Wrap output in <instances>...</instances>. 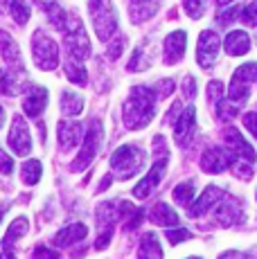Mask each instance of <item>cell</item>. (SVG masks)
I'll return each instance as SVG.
<instances>
[{
	"label": "cell",
	"instance_id": "cell-1",
	"mask_svg": "<svg viewBox=\"0 0 257 259\" xmlns=\"http://www.w3.org/2000/svg\"><path fill=\"white\" fill-rule=\"evenodd\" d=\"M156 102H158V93L149 86H136L128 93V99L124 102L122 108V119H124V126L131 131L138 128H145L147 124L154 119L156 113Z\"/></svg>",
	"mask_w": 257,
	"mask_h": 259
},
{
	"label": "cell",
	"instance_id": "cell-2",
	"mask_svg": "<svg viewBox=\"0 0 257 259\" xmlns=\"http://www.w3.org/2000/svg\"><path fill=\"white\" fill-rule=\"evenodd\" d=\"M147 153L136 144H124L111 156V169L115 171L117 178H133L138 171L145 169Z\"/></svg>",
	"mask_w": 257,
	"mask_h": 259
},
{
	"label": "cell",
	"instance_id": "cell-3",
	"mask_svg": "<svg viewBox=\"0 0 257 259\" xmlns=\"http://www.w3.org/2000/svg\"><path fill=\"white\" fill-rule=\"evenodd\" d=\"M88 14H91L93 27L97 32V38L106 43L113 34L117 32V14L113 9L111 0H91L88 3Z\"/></svg>",
	"mask_w": 257,
	"mask_h": 259
},
{
	"label": "cell",
	"instance_id": "cell-4",
	"mask_svg": "<svg viewBox=\"0 0 257 259\" xmlns=\"http://www.w3.org/2000/svg\"><path fill=\"white\" fill-rule=\"evenodd\" d=\"M66 50H68V57L75 59V61L83 63L88 57H91V38L86 34V27L83 23L79 21L77 16H70L68 18V25H66Z\"/></svg>",
	"mask_w": 257,
	"mask_h": 259
},
{
	"label": "cell",
	"instance_id": "cell-5",
	"mask_svg": "<svg viewBox=\"0 0 257 259\" xmlns=\"http://www.w3.org/2000/svg\"><path fill=\"white\" fill-rule=\"evenodd\" d=\"M102 140H104V124H102V119H93L91 126H88L86 138H83L81 151H79V156L75 158V162L70 165L72 171H81V169H86L88 165H91L93 158H95L97 151H100Z\"/></svg>",
	"mask_w": 257,
	"mask_h": 259
},
{
	"label": "cell",
	"instance_id": "cell-6",
	"mask_svg": "<svg viewBox=\"0 0 257 259\" xmlns=\"http://www.w3.org/2000/svg\"><path fill=\"white\" fill-rule=\"evenodd\" d=\"M32 54L41 70H54L59 66V48L43 29H36L32 36Z\"/></svg>",
	"mask_w": 257,
	"mask_h": 259
},
{
	"label": "cell",
	"instance_id": "cell-7",
	"mask_svg": "<svg viewBox=\"0 0 257 259\" xmlns=\"http://www.w3.org/2000/svg\"><path fill=\"white\" fill-rule=\"evenodd\" d=\"M237 160H239V158H237L228 147H210L203 156H201V169H203L205 174H221L228 167H235Z\"/></svg>",
	"mask_w": 257,
	"mask_h": 259
},
{
	"label": "cell",
	"instance_id": "cell-8",
	"mask_svg": "<svg viewBox=\"0 0 257 259\" xmlns=\"http://www.w3.org/2000/svg\"><path fill=\"white\" fill-rule=\"evenodd\" d=\"M219 50H221V38L217 36L215 29L201 32L199 46H196V61H199V66L203 68V70L215 66L217 57H219Z\"/></svg>",
	"mask_w": 257,
	"mask_h": 259
},
{
	"label": "cell",
	"instance_id": "cell-9",
	"mask_svg": "<svg viewBox=\"0 0 257 259\" xmlns=\"http://www.w3.org/2000/svg\"><path fill=\"white\" fill-rule=\"evenodd\" d=\"M239 219H241V201L235 196H228V194H226L215 205V210H212V221L221 228L235 226Z\"/></svg>",
	"mask_w": 257,
	"mask_h": 259
},
{
	"label": "cell",
	"instance_id": "cell-10",
	"mask_svg": "<svg viewBox=\"0 0 257 259\" xmlns=\"http://www.w3.org/2000/svg\"><path fill=\"white\" fill-rule=\"evenodd\" d=\"M196 136V108L187 106L174 122V140L179 147H190V142Z\"/></svg>",
	"mask_w": 257,
	"mask_h": 259
},
{
	"label": "cell",
	"instance_id": "cell-11",
	"mask_svg": "<svg viewBox=\"0 0 257 259\" xmlns=\"http://www.w3.org/2000/svg\"><path fill=\"white\" fill-rule=\"evenodd\" d=\"M9 147L16 156H27L32 151V138H29V128L23 115H14L12 119V131H9Z\"/></svg>",
	"mask_w": 257,
	"mask_h": 259
},
{
	"label": "cell",
	"instance_id": "cell-12",
	"mask_svg": "<svg viewBox=\"0 0 257 259\" xmlns=\"http://www.w3.org/2000/svg\"><path fill=\"white\" fill-rule=\"evenodd\" d=\"M224 196H226V192H224L221 187H217V185L205 187V192L201 194V196L196 198V201L192 203L190 207H187V217L196 219V217H203V214L212 212V210H215V205H217V203H219Z\"/></svg>",
	"mask_w": 257,
	"mask_h": 259
},
{
	"label": "cell",
	"instance_id": "cell-13",
	"mask_svg": "<svg viewBox=\"0 0 257 259\" xmlns=\"http://www.w3.org/2000/svg\"><path fill=\"white\" fill-rule=\"evenodd\" d=\"M224 142H226V147L230 149L232 153H235L239 160H246V162H255L257 160V156H255V149L250 147L248 142H246V138L241 136L239 131H237L235 126H228L224 131Z\"/></svg>",
	"mask_w": 257,
	"mask_h": 259
},
{
	"label": "cell",
	"instance_id": "cell-14",
	"mask_svg": "<svg viewBox=\"0 0 257 259\" xmlns=\"http://www.w3.org/2000/svg\"><path fill=\"white\" fill-rule=\"evenodd\" d=\"M165 169H167V158L162 156L160 160L154 162L151 171L147 174V176L136 185V189H133V196H136V198H147V196H149V194L158 187V183L162 181V176H165Z\"/></svg>",
	"mask_w": 257,
	"mask_h": 259
},
{
	"label": "cell",
	"instance_id": "cell-15",
	"mask_svg": "<svg viewBox=\"0 0 257 259\" xmlns=\"http://www.w3.org/2000/svg\"><path fill=\"white\" fill-rule=\"evenodd\" d=\"M185 46H187V34L183 29H176L169 36L165 38V48H162V59H165L167 66H176L185 54Z\"/></svg>",
	"mask_w": 257,
	"mask_h": 259
},
{
	"label": "cell",
	"instance_id": "cell-16",
	"mask_svg": "<svg viewBox=\"0 0 257 259\" xmlns=\"http://www.w3.org/2000/svg\"><path fill=\"white\" fill-rule=\"evenodd\" d=\"M57 136H59V147H61L63 151H68V149H75L77 144L81 142L83 126H81V122H70V119H66V122H59Z\"/></svg>",
	"mask_w": 257,
	"mask_h": 259
},
{
	"label": "cell",
	"instance_id": "cell-17",
	"mask_svg": "<svg viewBox=\"0 0 257 259\" xmlns=\"http://www.w3.org/2000/svg\"><path fill=\"white\" fill-rule=\"evenodd\" d=\"M48 106V91L43 86H32L27 88V95L23 99V111L29 117H38Z\"/></svg>",
	"mask_w": 257,
	"mask_h": 259
},
{
	"label": "cell",
	"instance_id": "cell-18",
	"mask_svg": "<svg viewBox=\"0 0 257 259\" xmlns=\"http://www.w3.org/2000/svg\"><path fill=\"white\" fill-rule=\"evenodd\" d=\"M158 7H160V0H131L128 3V16L136 25H140L149 21L158 12Z\"/></svg>",
	"mask_w": 257,
	"mask_h": 259
},
{
	"label": "cell",
	"instance_id": "cell-19",
	"mask_svg": "<svg viewBox=\"0 0 257 259\" xmlns=\"http://www.w3.org/2000/svg\"><path fill=\"white\" fill-rule=\"evenodd\" d=\"M86 235H88V228L83 226V223H70V226H66L63 230L57 232V237H54V246L57 248L72 246V243L81 241Z\"/></svg>",
	"mask_w": 257,
	"mask_h": 259
},
{
	"label": "cell",
	"instance_id": "cell-20",
	"mask_svg": "<svg viewBox=\"0 0 257 259\" xmlns=\"http://www.w3.org/2000/svg\"><path fill=\"white\" fill-rule=\"evenodd\" d=\"M149 221L154 226H162V228H179V214L172 210L167 203H156L149 212Z\"/></svg>",
	"mask_w": 257,
	"mask_h": 259
},
{
	"label": "cell",
	"instance_id": "cell-21",
	"mask_svg": "<svg viewBox=\"0 0 257 259\" xmlns=\"http://www.w3.org/2000/svg\"><path fill=\"white\" fill-rule=\"evenodd\" d=\"M224 48H226V52H228L230 57H241V54H246L250 50V38H248V34L246 32L235 29V32H230L228 36H226Z\"/></svg>",
	"mask_w": 257,
	"mask_h": 259
},
{
	"label": "cell",
	"instance_id": "cell-22",
	"mask_svg": "<svg viewBox=\"0 0 257 259\" xmlns=\"http://www.w3.org/2000/svg\"><path fill=\"white\" fill-rule=\"evenodd\" d=\"M0 54L3 59L9 63L12 68H23V61H21V52H18V46L14 43V38L9 36L5 29H0Z\"/></svg>",
	"mask_w": 257,
	"mask_h": 259
},
{
	"label": "cell",
	"instance_id": "cell-23",
	"mask_svg": "<svg viewBox=\"0 0 257 259\" xmlns=\"http://www.w3.org/2000/svg\"><path fill=\"white\" fill-rule=\"evenodd\" d=\"M151 61H154V48L149 46V41H145L136 48V52H133L131 61H128V70L131 72L147 70V68L151 66Z\"/></svg>",
	"mask_w": 257,
	"mask_h": 259
},
{
	"label": "cell",
	"instance_id": "cell-24",
	"mask_svg": "<svg viewBox=\"0 0 257 259\" xmlns=\"http://www.w3.org/2000/svg\"><path fill=\"white\" fill-rule=\"evenodd\" d=\"M138 259H162V248L154 232H147L138 248Z\"/></svg>",
	"mask_w": 257,
	"mask_h": 259
},
{
	"label": "cell",
	"instance_id": "cell-25",
	"mask_svg": "<svg viewBox=\"0 0 257 259\" xmlns=\"http://www.w3.org/2000/svg\"><path fill=\"white\" fill-rule=\"evenodd\" d=\"M25 232H27V219L25 217H18L16 221H12L7 235L3 237V250L14 252V241H18V239L25 235Z\"/></svg>",
	"mask_w": 257,
	"mask_h": 259
},
{
	"label": "cell",
	"instance_id": "cell-26",
	"mask_svg": "<svg viewBox=\"0 0 257 259\" xmlns=\"http://www.w3.org/2000/svg\"><path fill=\"white\" fill-rule=\"evenodd\" d=\"M61 108L66 115H79L83 111V97L79 93L72 91H63L61 95Z\"/></svg>",
	"mask_w": 257,
	"mask_h": 259
},
{
	"label": "cell",
	"instance_id": "cell-27",
	"mask_svg": "<svg viewBox=\"0 0 257 259\" xmlns=\"http://www.w3.org/2000/svg\"><path fill=\"white\" fill-rule=\"evenodd\" d=\"M194 196H196L194 181H185V183H181V185L174 187V201L179 203V205L185 207V210L194 203Z\"/></svg>",
	"mask_w": 257,
	"mask_h": 259
},
{
	"label": "cell",
	"instance_id": "cell-28",
	"mask_svg": "<svg viewBox=\"0 0 257 259\" xmlns=\"http://www.w3.org/2000/svg\"><path fill=\"white\" fill-rule=\"evenodd\" d=\"M66 74L72 83H77V86H86L88 83V72H86V68H83V63H79L70 57L66 59Z\"/></svg>",
	"mask_w": 257,
	"mask_h": 259
},
{
	"label": "cell",
	"instance_id": "cell-29",
	"mask_svg": "<svg viewBox=\"0 0 257 259\" xmlns=\"http://www.w3.org/2000/svg\"><path fill=\"white\" fill-rule=\"evenodd\" d=\"M21 86L23 83L18 81V77L12 70H0V95L12 97V95L21 93Z\"/></svg>",
	"mask_w": 257,
	"mask_h": 259
},
{
	"label": "cell",
	"instance_id": "cell-30",
	"mask_svg": "<svg viewBox=\"0 0 257 259\" xmlns=\"http://www.w3.org/2000/svg\"><path fill=\"white\" fill-rule=\"evenodd\" d=\"M41 171H43V167H41V162L38 160H27L25 165L21 167V176H23V183L25 185H36L38 181H41Z\"/></svg>",
	"mask_w": 257,
	"mask_h": 259
},
{
	"label": "cell",
	"instance_id": "cell-31",
	"mask_svg": "<svg viewBox=\"0 0 257 259\" xmlns=\"http://www.w3.org/2000/svg\"><path fill=\"white\" fill-rule=\"evenodd\" d=\"M232 79H235V81H241V83H248V86L253 81H257V61L241 63V66L235 70V74H232Z\"/></svg>",
	"mask_w": 257,
	"mask_h": 259
},
{
	"label": "cell",
	"instance_id": "cell-32",
	"mask_svg": "<svg viewBox=\"0 0 257 259\" xmlns=\"http://www.w3.org/2000/svg\"><path fill=\"white\" fill-rule=\"evenodd\" d=\"M215 106H217V115H219L221 119H232V117H237V115H239V108H241V106H237V104H232L228 97L219 99Z\"/></svg>",
	"mask_w": 257,
	"mask_h": 259
},
{
	"label": "cell",
	"instance_id": "cell-33",
	"mask_svg": "<svg viewBox=\"0 0 257 259\" xmlns=\"http://www.w3.org/2000/svg\"><path fill=\"white\" fill-rule=\"evenodd\" d=\"M9 9H12V16H14V21H16L18 25H25L29 21L32 9H29V5L25 3V0H14Z\"/></svg>",
	"mask_w": 257,
	"mask_h": 259
},
{
	"label": "cell",
	"instance_id": "cell-34",
	"mask_svg": "<svg viewBox=\"0 0 257 259\" xmlns=\"http://www.w3.org/2000/svg\"><path fill=\"white\" fill-rule=\"evenodd\" d=\"M241 9H244V7H239V5H235V7L224 9V12L217 14V23L224 25V27H226V25H230V23L239 21V18H241Z\"/></svg>",
	"mask_w": 257,
	"mask_h": 259
},
{
	"label": "cell",
	"instance_id": "cell-35",
	"mask_svg": "<svg viewBox=\"0 0 257 259\" xmlns=\"http://www.w3.org/2000/svg\"><path fill=\"white\" fill-rule=\"evenodd\" d=\"M244 25H248V27H257V0L253 3H248L244 9H241V18H239Z\"/></svg>",
	"mask_w": 257,
	"mask_h": 259
},
{
	"label": "cell",
	"instance_id": "cell-36",
	"mask_svg": "<svg viewBox=\"0 0 257 259\" xmlns=\"http://www.w3.org/2000/svg\"><path fill=\"white\" fill-rule=\"evenodd\" d=\"M205 12V0H185V14L190 18H201Z\"/></svg>",
	"mask_w": 257,
	"mask_h": 259
},
{
	"label": "cell",
	"instance_id": "cell-37",
	"mask_svg": "<svg viewBox=\"0 0 257 259\" xmlns=\"http://www.w3.org/2000/svg\"><path fill=\"white\" fill-rule=\"evenodd\" d=\"M165 237H167V241L174 243V246H176V243L192 239V232H190V230H185V228H169V230L165 232Z\"/></svg>",
	"mask_w": 257,
	"mask_h": 259
},
{
	"label": "cell",
	"instance_id": "cell-38",
	"mask_svg": "<svg viewBox=\"0 0 257 259\" xmlns=\"http://www.w3.org/2000/svg\"><path fill=\"white\" fill-rule=\"evenodd\" d=\"M124 43H126V38L120 34V36H117L115 41L108 43V46H106V57L111 59V61H115V59L122 54V50H124Z\"/></svg>",
	"mask_w": 257,
	"mask_h": 259
},
{
	"label": "cell",
	"instance_id": "cell-39",
	"mask_svg": "<svg viewBox=\"0 0 257 259\" xmlns=\"http://www.w3.org/2000/svg\"><path fill=\"white\" fill-rule=\"evenodd\" d=\"M224 93H226V88H224V83L221 81H210L207 83V97H210L212 104H217L219 99H224Z\"/></svg>",
	"mask_w": 257,
	"mask_h": 259
},
{
	"label": "cell",
	"instance_id": "cell-40",
	"mask_svg": "<svg viewBox=\"0 0 257 259\" xmlns=\"http://www.w3.org/2000/svg\"><path fill=\"white\" fill-rule=\"evenodd\" d=\"M32 259H59V255L48 246H36L32 252Z\"/></svg>",
	"mask_w": 257,
	"mask_h": 259
},
{
	"label": "cell",
	"instance_id": "cell-41",
	"mask_svg": "<svg viewBox=\"0 0 257 259\" xmlns=\"http://www.w3.org/2000/svg\"><path fill=\"white\" fill-rule=\"evenodd\" d=\"M183 95H185V99H194L196 97V81H194V77H185V79H183Z\"/></svg>",
	"mask_w": 257,
	"mask_h": 259
},
{
	"label": "cell",
	"instance_id": "cell-42",
	"mask_svg": "<svg viewBox=\"0 0 257 259\" xmlns=\"http://www.w3.org/2000/svg\"><path fill=\"white\" fill-rule=\"evenodd\" d=\"M244 126H246V131H248L250 136L257 140V113H246L244 115Z\"/></svg>",
	"mask_w": 257,
	"mask_h": 259
},
{
	"label": "cell",
	"instance_id": "cell-43",
	"mask_svg": "<svg viewBox=\"0 0 257 259\" xmlns=\"http://www.w3.org/2000/svg\"><path fill=\"white\" fill-rule=\"evenodd\" d=\"M232 169H235V174L239 178H244V181H250V178H253V169H250L248 165H244V162H239V160L235 162V167Z\"/></svg>",
	"mask_w": 257,
	"mask_h": 259
},
{
	"label": "cell",
	"instance_id": "cell-44",
	"mask_svg": "<svg viewBox=\"0 0 257 259\" xmlns=\"http://www.w3.org/2000/svg\"><path fill=\"white\" fill-rule=\"evenodd\" d=\"M158 97H169L172 93H174V81L172 79H162L160 83H158Z\"/></svg>",
	"mask_w": 257,
	"mask_h": 259
},
{
	"label": "cell",
	"instance_id": "cell-45",
	"mask_svg": "<svg viewBox=\"0 0 257 259\" xmlns=\"http://www.w3.org/2000/svg\"><path fill=\"white\" fill-rule=\"evenodd\" d=\"M14 171V160L0 149V174H12Z\"/></svg>",
	"mask_w": 257,
	"mask_h": 259
},
{
	"label": "cell",
	"instance_id": "cell-46",
	"mask_svg": "<svg viewBox=\"0 0 257 259\" xmlns=\"http://www.w3.org/2000/svg\"><path fill=\"white\" fill-rule=\"evenodd\" d=\"M219 259H244V255H241V252H237V250H228V252H224Z\"/></svg>",
	"mask_w": 257,
	"mask_h": 259
},
{
	"label": "cell",
	"instance_id": "cell-47",
	"mask_svg": "<svg viewBox=\"0 0 257 259\" xmlns=\"http://www.w3.org/2000/svg\"><path fill=\"white\" fill-rule=\"evenodd\" d=\"M34 3H36L41 9H48V12L54 7V0H34Z\"/></svg>",
	"mask_w": 257,
	"mask_h": 259
},
{
	"label": "cell",
	"instance_id": "cell-48",
	"mask_svg": "<svg viewBox=\"0 0 257 259\" xmlns=\"http://www.w3.org/2000/svg\"><path fill=\"white\" fill-rule=\"evenodd\" d=\"M111 181H113V178H111V176H106V178H104V181L100 183V189H97V192H104V189H106L108 185H111Z\"/></svg>",
	"mask_w": 257,
	"mask_h": 259
},
{
	"label": "cell",
	"instance_id": "cell-49",
	"mask_svg": "<svg viewBox=\"0 0 257 259\" xmlns=\"http://www.w3.org/2000/svg\"><path fill=\"white\" fill-rule=\"evenodd\" d=\"M0 259H16V257H14V252L3 250V248H0Z\"/></svg>",
	"mask_w": 257,
	"mask_h": 259
},
{
	"label": "cell",
	"instance_id": "cell-50",
	"mask_svg": "<svg viewBox=\"0 0 257 259\" xmlns=\"http://www.w3.org/2000/svg\"><path fill=\"white\" fill-rule=\"evenodd\" d=\"M244 259H257V246H255V248H250V250L244 255Z\"/></svg>",
	"mask_w": 257,
	"mask_h": 259
},
{
	"label": "cell",
	"instance_id": "cell-51",
	"mask_svg": "<svg viewBox=\"0 0 257 259\" xmlns=\"http://www.w3.org/2000/svg\"><path fill=\"white\" fill-rule=\"evenodd\" d=\"M14 0H0V12H5V7H12Z\"/></svg>",
	"mask_w": 257,
	"mask_h": 259
},
{
	"label": "cell",
	"instance_id": "cell-52",
	"mask_svg": "<svg viewBox=\"0 0 257 259\" xmlns=\"http://www.w3.org/2000/svg\"><path fill=\"white\" fill-rule=\"evenodd\" d=\"M3 124H5V108L0 106V128H3Z\"/></svg>",
	"mask_w": 257,
	"mask_h": 259
},
{
	"label": "cell",
	"instance_id": "cell-53",
	"mask_svg": "<svg viewBox=\"0 0 257 259\" xmlns=\"http://www.w3.org/2000/svg\"><path fill=\"white\" fill-rule=\"evenodd\" d=\"M217 5H228V3H232V0H215Z\"/></svg>",
	"mask_w": 257,
	"mask_h": 259
},
{
	"label": "cell",
	"instance_id": "cell-54",
	"mask_svg": "<svg viewBox=\"0 0 257 259\" xmlns=\"http://www.w3.org/2000/svg\"><path fill=\"white\" fill-rule=\"evenodd\" d=\"M5 210H7V207H0V219H3V214H5Z\"/></svg>",
	"mask_w": 257,
	"mask_h": 259
},
{
	"label": "cell",
	"instance_id": "cell-55",
	"mask_svg": "<svg viewBox=\"0 0 257 259\" xmlns=\"http://www.w3.org/2000/svg\"><path fill=\"white\" fill-rule=\"evenodd\" d=\"M187 259H201V257H187Z\"/></svg>",
	"mask_w": 257,
	"mask_h": 259
},
{
	"label": "cell",
	"instance_id": "cell-56",
	"mask_svg": "<svg viewBox=\"0 0 257 259\" xmlns=\"http://www.w3.org/2000/svg\"><path fill=\"white\" fill-rule=\"evenodd\" d=\"M255 41H257V36H255Z\"/></svg>",
	"mask_w": 257,
	"mask_h": 259
}]
</instances>
